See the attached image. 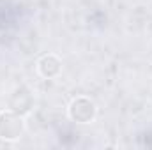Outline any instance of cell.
Returning a JSON list of instances; mask_svg holds the SVG:
<instances>
[{"label":"cell","instance_id":"6da1fadb","mask_svg":"<svg viewBox=\"0 0 152 150\" xmlns=\"http://www.w3.org/2000/svg\"><path fill=\"white\" fill-rule=\"evenodd\" d=\"M25 133V118L23 115L14 110H2L0 111V140L4 141H16Z\"/></svg>","mask_w":152,"mask_h":150},{"label":"cell","instance_id":"7a4b0ae2","mask_svg":"<svg viewBox=\"0 0 152 150\" xmlns=\"http://www.w3.org/2000/svg\"><path fill=\"white\" fill-rule=\"evenodd\" d=\"M67 115L76 124H90V122H94V118L97 115V106L90 97L80 95L71 101V104L67 108Z\"/></svg>","mask_w":152,"mask_h":150},{"label":"cell","instance_id":"3957f363","mask_svg":"<svg viewBox=\"0 0 152 150\" xmlns=\"http://www.w3.org/2000/svg\"><path fill=\"white\" fill-rule=\"evenodd\" d=\"M37 73L46 79L58 78L62 73V60L55 53H46L37 60Z\"/></svg>","mask_w":152,"mask_h":150}]
</instances>
